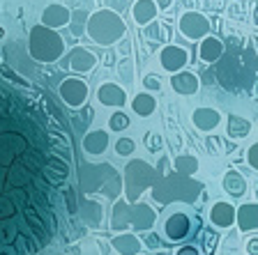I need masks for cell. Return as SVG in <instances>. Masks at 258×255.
<instances>
[{"label": "cell", "instance_id": "obj_28", "mask_svg": "<svg viewBox=\"0 0 258 255\" xmlns=\"http://www.w3.org/2000/svg\"><path fill=\"white\" fill-rule=\"evenodd\" d=\"M175 255H199V248H194V246H182V248H177Z\"/></svg>", "mask_w": 258, "mask_h": 255}, {"label": "cell", "instance_id": "obj_4", "mask_svg": "<svg viewBox=\"0 0 258 255\" xmlns=\"http://www.w3.org/2000/svg\"><path fill=\"white\" fill-rule=\"evenodd\" d=\"M180 32L189 39H205L210 32V21L199 12H184L180 16Z\"/></svg>", "mask_w": 258, "mask_h": 255}, {"label": "cell", "instance_id": "obj_27", "mask_svg": "<svg viewBox=\"0 0 258 255\" xmlns=\"http://www.w3.org/2000/svg\"><path fill=\"white\" fill-rule=\"evenodd\" d=\"M247 253L249 255H258V237H251L247 241Z\"/></svg>", "mask_w": 258, "mask_h": 255}, {"label": "cell", "instance_id": "obj_18", "mask_svg": "<svg viewBox=\"0 0 258 255\" xmlns=\"http://www.w3.org/2000/svg\"><path fill=\"white\" fill-rule=\"evenodd\" d=\"M224 191L231 198H242L247 193V180L237 170H228L224 175Z\"/></svg>", "mask_w": 258, "mask_h": 255}, {"label": "cell", "instance_id": "obj_10", "mask_svg": "<svg viewBox=\"0 0 258 255\" xmlns=\"http://www.w3.org/2000/svg\"><path fill=\"white\" fill-rule=\"evenodd\" d=\"M164 232H166V239L171 241H180L189 234V216L187 214H173L171 218L164 225Z\"/></svg>", "mask_w": 258, "mask_h": 255}, {"label": "cell", "instance_id": "obj_1", "mask_svg": "<svg viewBox=\"0 0 258 255\" xmlns=\"http://www.w3.org/2000/svg\"><path fill=\"white\" fill-rule=\"evenodd\" d=\"M67 138L35 97L0 71V255H44L58 234Z\"/></svg>", "mask_w": 258, "mask_h": 255}, {"label": "cell", "instance_id": "obj_2", "mask_svg": "<svg viewBox=\"0 0 258 255\" xmlns=\"http://www.w3.org/2000/svg\"><path fill=\"white\" fill-rule=\"evenodd\" d=\"M88 37L97 42L99 46H111V44L120 42L124 35V21L115 12L111 10H99L88 19Z\"/></svg>", "mask_w": 258, "mask_h": 255}, {"label": "cell", "instance_id": "obj_8", "mask_svg": "<svg viewBox=\"0 0 258 255\" xmlns=\"http://www.w3.org/2000/svg\"><path fill=\"white\" fill-rule=\"evenodd\" d=\"M97 99H99V104H104V106L120 108V106H124V101H127V95H124V90L120 88V85H115V83H104L102 88L97 90Z\"/></svg>", "mask_w": 258, "mask_h": 255}, {"label": "cell", "instance_id": "obj_29", "mask_svg": "<svg viewBox=\"0 0 258 255\" xmlns=\"http://www.w3.org/2000/svg\"><path fill=\"white\" fill-rule=\"evenodd\" d=\"M155 3H157V7H161V10H166V7H171L173 0H155Z\"/></svg>", "mask_w": 258, "mask_h": 255}, {"label": "cell", "instance_id": "obj_3", "mask_svg": "<svg viewBox=\"0 0 258 255\" xmlns=\"http://www.w3.org/2000/svg\"><path fill=\"white\" fill-rule=\"evenodd\" d=\"M64 53V42L55 30L46 26L32 28L30 32V55L39 62H55Z\"/></svg>", "mask_w": 258, "mask_h": 255}, {"label": "cell", "instance_id": "obj_20", "mask_svg": "<svg viewBox=\"0 0 258 255\" xmlns=\"http://www.w3.org/2000/svg\"><path fill=\"white\" fill-rule=\"evenodd\" d=\"M132 108H134L136 115L148 117V115H152V113H155L157 101H155V97H152V95H148V92H141V95H136L134 99H132Z\"/></svg>", "mask_w": 258, "mask_h": 255}, {"label": "cell", "instance_id": "obj_5", "mask_svg": "<svg viewBox=\"0 0 258 255\" xmlns=\"http://www.w3.org/2000/svg\"><path fill=\"white\" fill-rule=\"evenodd\" d=\"M60 97L64 99V104L72 108H79L86 104L88 99V85L79 78H64L60 83Z\"/></svg>", "mask_w": 258, "mask_h": 255}, {"label": "cell", "instance_id": "obj_24", "mask_svg": "<svg viewBox=\"0 0 258 255\" xmlns=\"http://www.w3.org/2000/svg\"><path fill=\"white\" fill-rule=\"evenodd\" d=\"M134 149H136V143L132 138H120L118 143H115V152H118L120 156H129Z\"/></svg>", "mask_w": 258, "mask_h": 255}, {"label": "cell", "instance_id": "obj_22", "mask_svg": "<svg viewBox=\"0 0 258 255\" xmlns=\"http://www.w3.org/2000/svg\"><path fill=\"white\" fill-rule=\"evenodd\" d=\"M175 170L177 173H182V175H194L196 170H199V161L194 159L189 154H182L175 159Z\"/></svg>", "mask_w": 258, "mask_h": 255}, {"label": "cell", "instance_id": "obj_21", "mask_svg": "<svg viewBox=\"0 0 258 255\" xmlns=\"http://www.w3.org/2000/svg\"><path fill=\"white\" fill-rule=\"evenodd\" d=\"M226 131H228L231 138H244V136H249V131H251V124H249V120H244V117L231 115L228 117V127H226Z\"/></svg>", "mask_w": 258, "mask_h": 255}, {"label": "cell", "instance_id": "obj_16", "mask_svg": "<svg viewBox=\"0 0 258 255\" xmlns=\"http://www.w3.org/2000/svg\"><path fill=\"white\" fill-rule=\"evenodd\" d=\"M95 64H97V58H95V53H90V51H88V48L76 46L74 51H72L70 67L74 71H90Z\"/></svg>", "mask_w": 258, "mask_h": 255}, {"label": "cell", "instance_id": "obj_12", "mask_svg": "<svg viewBox=\"0 0 258 255\" xmlns=\"http://www.w3.org/2000/svg\"><path fill=\"white\" fill-rule=\"evenodd\" d=\"M111 246L118 250L120 255H139L141 248H143L141 239L136 237V234H132V232H124V234H118V237H113Z\"/></svg>", "mask_w": 258, "mask_h": 255}, {"label": "cell", "instance_id": "obj_23", "mask_svg": "<svg viewBox=\"0 0 258 255\" xmlns=\"http://www.w3.org/2000/svg\"><path fill=\"white\" fill-rule=\"evenodd\" d=\"M129 117L124 115L122 111H118V113H113L111 115V120H108V127H111V131H124V129L129 127Z\"/></svg>", "mask_w": 258, "mask_h": 255}, {"label": "cell", "instance_id": "obj_7", "mask_svg": "<svg viewBox=\"0 0 258 255\" xmlns=\"http://www.w3.org/2000/svg\"><path fill=\"white\" fill-rule=\"evenodd\" d=\"M235 216H237V209L233 207L231 202H215L212 209H210V221L221 230L231 228L235 223Z\"/></svg>", "mask_w": 258, "mask_h": 255}, {"label": "cell", "instance_id": "obj_13", "mask_svg": "<svg viewBox=\"0 0 258 255\" xmlns=\"http://www.w3.org/2000/svg\"><path fill=\"white\" fill-rule=\"evenodd\" d=\"M191 120H194V127H199L201 131H212L215 127H219L221 115L215 108H196Z\"/></svg>", "mask_w": 258, "mask_h": 255}, {"label": "cell", "instance_id": "obj_11", "mask_svg": "<svg viewBox=\"0 0 258 255\" xmlns=\"http://www.w3.org/2000/svg\"><path fill=\"white\" fill-rule=\"evenodd\" d=\"M42 23L46 28H51V30L67 26L70 23V10L62 5H48L42 14Z\"/></svg>", "mask_w": 258, "mask_h": 255}, {"label": "cell", "instance_id": "obj_14", "mask_svg": "<svg viewBox=\"0 0 258 255\" xmlns=\"http://www.w3.org/2000/svg\"><path fill=\"white\" fill-rule=\"evenodd\" d=\"M171 85L177 95H194L199 90V76L191 71H177V74H173Z\"/></svg>", "mask_w": 258, "mask_h": 255}, {"label": "cell", "instance_id": "obj_30", "mask_svg": "<svg viewBox=\"0 0 258 255\" xmlns=\"http://www.w3.org/2000/svg\"><path fill=\"white\" fill-rule=\"evenodd\" d=\"M253 21L258 23V7H256V10H253Z\"/></svg>", "mask_w": 258, "mask_h": 255}, {"label": "cell", "instance_id": "obj_9", "mask_svg": "<svg viewBox=\"0 0 258 255\" xmlns=\"http://www.w3.org/2000/svg\"><path fill=\"white\" fill-rule=\"evenodd\" d=\"M235 223L242 232H251L258 230V202H247V205H240L235 216Z\"/></svg>", "mask_w": 258, "mask_h": 255}, {"label": "cell", "instance_id": "obj_17", "mask_svg": "<svg viewBox=\"0 0 258 255\" xmlns=\"http://www.w3.org/2000/svg\"><path fill=\"white\" fill-rule=\"evenodd\" d=\"M221 55H224V44L217 37H205L199 48L201 62H217V60H221Z\"/></svg>", "mask_w": 258, "mask_h": 255}, {"label": "cell", "instance_id": "obj_15", "mask_svg": "<svg viewBox=\"0 0 258 255\" xmlns=\"http://www.w3.org/2000/svg\"><path fill=\"white\" fill-rule=\"evenodd\" d=\"M157 10L159 7H157L155 0H136L134 7H132V16L139 26H148L150 21H155Z\"/></svg>", "mask_w": 258, "mask_h": 255}, {"label": "cell", "instance_id": "obj_26", "mask_svg": "<svg viewBox=\"0 0 258 255\" xmlns=\"http://www.w3.org/2000/svg\"><path fill=\"white\" fill-rule=\"evenodd\" d=\"M143 85L148 88V90H159V78L157 76H145V80H143Z\"/></svg>", "mask_w": 258, "mask_h": 255}, {"label": "cell", "instance_id": "obj_25", "mask_svg": "<svg viewBox=\"0 0 258 255\" xmlns=\"http://www.w3.org/2000/svg\"><path fill=\"white\" fill-rule=\"evenodd\" d=\"M247 163L251 165L253 170H258V143L249 147V152H247Z\"/></svg>", "mask_w": 258, "mask_h": 255}, {"label": "cell", "instance_id": "obj_19", "mask_svg": "<svg viewBox=\"0 0 258 255\" xmlns=\"http://www.w3.org/2000/svg\"><path fill=\"white\" fill-rule=\"evenodd\" d=\"M83 147H86L88 154L97 156V154H104L108 147V133L102 131V129H97V131L88 133L86 140H83Z\"/></svg>", "mask_w": 258, "mask_h": 255}, {"label": "cell", "instance_id": "obj_6", "mask_svg": "<svg viewBox=\"0 0 258 255\" xmlns=\"http://www.w3.org/2000/svg\"><path fill=\"white\" fill-rule=\"evenodd\" d=\"M159 62L166 71H180L187 64V51L180 46H164L159 53Z\"/></svg>", "mask_w": 258, "mask_h": 255}, {"label": "cell", "instance_id": "obj_31", "mask_svg": "<svg viewBox=\"0 0 258 255\" xmlns=\"http://www.w3.org/2000/svg\"><path fill=\"white\" fill-rule=\"evenodd\" d=\"M256 200H258V189H256Z\"/></svg>", "mask_w": 258, "mask_h": 255}]
</instances>
